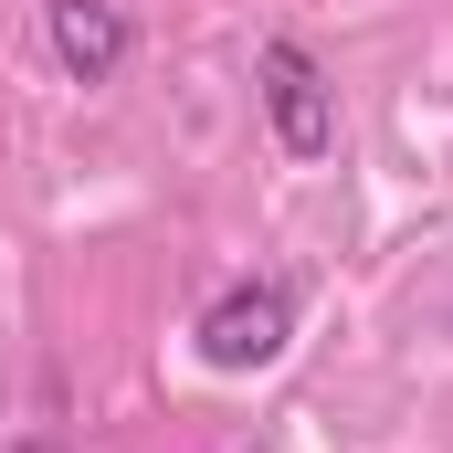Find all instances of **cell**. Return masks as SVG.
Masks as SVG:
<instances>
[{
    "instance_id": "1",
    "label": "cell",
    "mask_w": 453,
    "mask_h": 453,
    "mask_svg": "<svg viewBox=\"0 0 453 453\" xmlns=\"http://www.w3.org/2000/svg\"><path fill=\"white\" fill-rule=\"evenodd\" d=\"M201 358L211 369H264V358H285V338H296V285H274V274H242L232 296H211L201 306Z\"/></svg>"
},
{
    "instance_id": "2",
    "label": "cell",
    "mask_w": 453,
    "mask_h": 453,
    "mask_svg": "<svg viewBox=\"0 0 453 453\" xmlns=\"http://www.w3.org/2000/svg\"><path fill=\"white\" fill-rule=\"evenodd\" d=\"M264 116H274L285 158H327L338 148V85L317 74L306 42H264Z\"/></svg>"
},
{
    "instance_id": "3",
    "label": "cell",
    "mask_w": 453,
    "mask_h": 453,
    "mask_svg": "<svg viewBox=\"0 0 453 453\" xmlns=\"http://www.w3.org/2000/svg\"><path fill=\"white\" fill-rule=\"evenodd\" d=\"M42 32H53V64H64L74 85H106L116 64H127V42H137L116 0H53V11H42Z\"/></svg>"
}]
</instances>
